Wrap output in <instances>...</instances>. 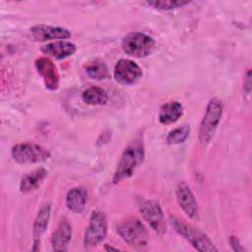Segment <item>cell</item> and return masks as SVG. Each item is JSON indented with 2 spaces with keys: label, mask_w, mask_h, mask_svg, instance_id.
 I'll use <instances>...</instances> for the list:
<instances>
[{
  "label": "cell",
  "mask_w": 252,
  "mask_h": 252,
  "mask_svg": "<svg viewBox=\"0 0 252 252\" xmlns=\"http://www.w3.org/2000/svg\"><path fill=\"white\" fill-rule=\"evenodd\" d=\"M114 79L122 85L136 84L143 76L140 66L132 60L120 59L114 66Z\"/></svg>",
  "instance_id": "obj_9"
},
{
  "label": "cell",
  "mask_w": 252,
  "mask_h": 252,
  "mask_svg": "<svg viewBox=\"0 0 252 252\" xmlns=\"http://www.w3.org/2000/svg\"><path fill=\"white\" fill-rule=\"evenodd\" d=\"M87 191L82 187H75L72 188L66 196V206L67 208L75 213L81 214L86 207L87 203Z\"/></svg>",
  "instance_id": "obj_15"
},
{
  "label": "cell",
  "mask_w": 252,
  "mask_h": 252,
  "mask_svg": "<svg viewBox=\"0 0 252 252\" xmlns=\"http://www.w3.org/2000/svg\"><path fill=\"white\" fill-rule=\"evenodd\" d=\"M34 65L44 82L45 88L50 91H56L59 86V73L52 60L48 57H40L35 60Z\"/></svg>",
  "instance_id": "obj_10"
},
{
  "label": "cell",
  "mask_w": 252,
  "mask_h": 252,
  "mask_svg": "<svg viewBox=\"0 0 252 252\" xmlns=\"http://www.w3.org/2000/svg\"><path fill=\"white\" fill-rule=\"evenodd\" d=\"M190 1L188 0H154V1H148L147 4L155 9L162 10V11H168L177 9L180 7H183L187 4H189Z\"/></svg>",
  "instance_id": "obj_21"
},
{
  "label": "cell",
  "mask_w": 252,
  "mask_h": 252,
  "mask_svg": "<svg viewBox=\"0 0 252 252\" xmlns=\"http://www.w3.org/2000/svg\"><path fill=\"white\" fill-rule=\"evenodd\" d=\"M107 232L106 217L101 211H93L90 217L89 225L85 231L84 244L86 247H93L100 243Z\"/></svg>",
  "instance_id": "obj_8"
},
{
  "label": "cell",
  "mask_w": 252,
  "mask_h": 252,
  "mask_svg": "<svg viewBox=\"0 0 252 252\" xmlns=\"http://www.w3.org/2000/svg\"><path fill=\"white\" fill-rule=\"evenodd\" d=\"M175 193L177 202L183 212L189 218L196 219L198 217V205L190 187L185 182L181 181L177 184Z\"/></svg>",
  "instance_id": "obj_11"
},
{
  "label": "cell",
  "mask_w": 252,
  "mask_h": 252,
  "mask_svg": "<svg viewBox=\"0 0 252 252\" xmlns=\"http://www.w3.org/2000/svg\"><path fill=\"white\" fill-rule=\"evenodd\" d=\"M41 51L55 59H63L75 53L76 45L67 40H58L41 46Z\"/></svg>",
  "instance_id": "obj_14"
},
{
  "label": "cell",
  "mask_w": 252,
  "mask_h": 252,
  "mask_svg": "<svg viewBox=\"0 0 252 252\" xmlns=\"http://www.w3.org/2000/svg\"><path fill=\"white\" fill-rule=\"evenodd\" d=\"M221 113V101L216 97L211 98L207 104V108L199 129V141L203 146L207 145L213 138L220 121Z\"/></svg>",
  "instance_id": "obj_3"
},
{
  "label": "cell",
  "mask_w": 252,
  "mask_h": 252,
  "mask_svg": "<svg viewBox=\"0 0 252 252\" xmlns=\"http://www.w3.org/2000/svg\"><path fill=\"white\" fill-rule=\"evenodd\" d=\"M155 44L154 38L143 32H130L121 41L123 51L137 58L148 56L154 50Z\"/></svg>",
  "instance_id": "obj_5"
},
{
  "label": "cell",
  "mask_w": 252,
  "mask_h": 252,
  "mask_svg": "<svg viewBox=\"0 0 252 252\" xmlns=\"http://www.w3.org/2000/svg\"><path fill=\"white\" fill-rule=\"evenodd\" d=\"M183 114V106L178 101H169L164 103L158 113V120L162 124H171L176 122Z\"/></svg>",
  "instance_id": "obj_18"
},
{
  "label": "cell",
  "mask_w": 252,
  "mask_h": 252,
  "mask_svg": "<svg viewBox=\"0 0 252 252\" xmlns=\"http://www.w3.org/2000/svg\"><path fill=\"white\" fill-rule=\"evenodd\" d=\"M190 134V126L183 125L171 130L166 136V143L169 145H176L183 143Z\"/></svg>",
  "instance_id": "obj_22"
},
{
  "label": "cell",
  "mask_w": 252,
  "mask_h": 252,
  "mask_svg": "<svg viewBox=\"0 0 252 252\" xmlns=\"http://www.w3.org/2000/svg\"><path fill=\"white\" fill-rule=\"evenodd\" d=\"M88 76L94 80H102L106 78L108 74L107 67L105 63L99 59L89 62L85 67Z\"/></svg>",
  "instance_id": "obj_20"
},
{
  "label": "cell",
  "mask_w": 252,
  "mask_h": 252,
  "mask_svg": "<svg viewBox=\"0 0 252 252\" xmlns=\"http://www.w3.org/2000/svg\"><path fill=\"white\" fill-rule=\"evenodd\" d=\"M117 232L130 246L143 247L148 243V230L137 218H128L117 225Z\"/></svg>",
  "instance_id": "obj_4"
},
{
  "label": "cell",
  "mask_w": 252,
  "mask_h": 252,
  "mask_svg": "<svg viewBox=\"0 0 252 252\" xmlns=\"http://www.w3.org/2000/svg\"><path fill=\"white\" fill-rule=\"evenodd\" d=\"M82 98L87 104L101 105L106 103L108 96L103 89L96 86H93L84 91Z\"/></svg>",
  "instance_id": "obj_19"
},
{
  "label": "cell",
  "mask_w": 252,
  "mask_h": 252,
  "mask_svg": "<svg viewBox=\"0 0 252 252\" xmlns=\"http://www.w3.org/2000/svg\"><path fill=\"white\" fill-rule=\"evenodd\" d=\"M47 175V171L43 167L36 168L32 172L27 173L22 177L20 183V190L23 193H29L35 190L44 180Z\"/></svg>",
  "instance_id": "obj_17"
},
{
  "label": "cell",
  "mask_w": 252,
  "mask_h": 252,
  "mask_svg": "<svg viewBox=\"0 0 252 252\" xmlns=\"http://www.w3.org/2000/svg\"><path fill=\"white\" fill-rule=\"evenodd\" d=\"M32 37L37 41H45L50 39H66L71 33L67 29L61 27L37 25L31 29Z\"/></svg>",
  "instance_id": "obj_12"
},
{
  "label": "cell",
  "mask_w": 252,
  "mask_h": 252,
  "mask_svg": "<svg viewBox=\"0 0 252 252\" xmlns=\"http://www.w3.org/2000/svg\"><path fill=\"white\" fill-rule=\"evenodd\" d=\"M11 154L19 163L42 162L50 158V153L46 149L32 143L17 144L12 148Z\"/></svg>",
  "instance_id": "obj_6"
},
{
  "label": "cell",
  "mask_w": 252,
  "mask_h": 252,
  "mask_svg": "<svg viewBox=\"0 0 252 252\" xmlns=\"http://www.w3.org/2000/svg\"><path fill=\"white\" fill-rule=\"evenodd\" d=\"M72 238V226L67 220H62L51 237V245L54 251H66Z\"/></svg>",
  "instance_id": "obj_13"
},
{
  "label": "cell",
  "mask_w": 252,
  "mask_h": 252,
  "mask_svg": "<svg viewBox=\"0 0 252 252\" xmlns=\"http://www.w3.org/2000/svg\"><path fill=\"white\" fill-rule=\"evenodd\" d=\"M229 244H230L231 248H232L234 251H236V252H242V251H244V247L240 244L239 239H238L236 236H234V235H231V236L229 237Z\"/></svg>",
  "instance_id": "obj_23"
},
{
  "label": "cell",
  "mask_w": 252,
  "mask_h": 252,
  "mask_svg": "<svg viewBox=\"0 0 252 252\" xmlns=\"http://www.w3.org/2000/svg\"><path fill=\"white\" fill-rule=\"evenodd\" d=\"M105 250H115V251H117L118 250V248H113V247H105Z\"/></svg>",
  "instance_id": "obj_24"
},
{
  "label": "cell",
  "mask_w": 252,
  "mask_h": 252,
  "mask_svg": "<svg viewBox=\"0 0 252 252\" xmlns=\"http://www.w3.org/2000/svg\"><path fill=\"white\" fill-rule=\"evenodd\" d=\"M138 208L143 219L154 231L158 234H162L165 231V221L162 210L158 203L154 200L140 199L138 202Z\"/></svg>",
  "instance_id": "obj_7"
},
{
  "label": "cell",
  "mask_w": 252,
  "mask_h": 252,
  "mask_svg": "<svg viewBox=\"0 0 252 252\" xmlns=\"http://www.w3.org/2000/svg\"><path fill=\"white\" fill-rule=\"evenodd\" d=\"M169 221L173 228L183 238H185L196 250L203 252H213L219 250L215 246L213 241L205 233L192 226L191 224L185 222L182 220H179L176 217H170Z\"/></svg>",
  "instance_id": "obj_2"
},
{
  "label": "cell",
  "mask_w": 252,
  "mask_h": 252,
  "mask_svg": "<svg viewBox=\"0 0 252 252\" xmlns=\"http://www.w3.org/2000/svg\"><path fill=\"white\" fill-rule=\"evenodd\" d=\"M50 211H51V207L49 204H44L38 211L34 222H33V238H34V247L33 250L35 248L36 245H38L39 241H40V237L42 236V234L45 232L46 227L48 225V221H49V218H50Z\"/></svg>",
  "instance_id": "obj_16"
},
{
  "label": "cell",
  "mask_w": 252,
  "mask_h": 252,
  "mask_svg": "<svg viewBox=\"0 0 252 252\" xmlns=\"http://www.w3.org/2000/svg\"><path fill=\"white\" fill-rule=\"evenodd\" d=\"M145 158V147L142 139L136 138L131 141L123 151L117 167L114 171L112 182L114 184L127 179L133 175L136 169L143 163Z\"/></svg>",
  "instance_id": "obj_1"
}]
</instances>
